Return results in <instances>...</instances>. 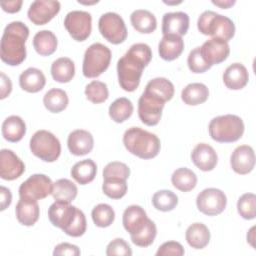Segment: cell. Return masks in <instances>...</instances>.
<instances>
[{"mask_svg": "<svg viewBox=\"0 0 256 256\" xmlns=\"http://www.w3.org/2000/svg\"><path fill=\"white\" fill-rule=\"evenodd\" d=\"M81 254L80 249L78 246L70 244V243H60L55 246L53 250L54 256H60V255H69V256H79Z\"/></svg>", "mask_w": 256, "mask_h": 256, "instance_id": "49", "label": "cell"}, {"mask_svg": "<svg viewBox=\"0 0 256 256\" xmlns=\"http://www.w3.org/2000/svg\"><path fill=\"white\" fill-rule=\"evenodd\" d=\"M15 214L20 224L24 226H33L40 216L38 202L36 200L20 198L15 208Z\"/></svg>", "mask_w": 256, "mask_h": 256, "instance_id": "24", "label": "cell"}, {"mask_svg": "<svg viewBox=\"0 0 256 256\" xmlns=\"http://www.w3.org/2000/svg\"><path fill=\"white\" fill-rule=\"evenodd\" d=\"M243 120L234 114L213 118L208 126L210 137L219 143H232L239 140L244 133Z\"/></svg>", "mask_w": 256, "mask_h": 256, "instance_id": "4", "label": "cell"}, {"mask_svg": "<svg viewBox=\"0 0 256 256\" xmlns=\"http://www.w3.org/2000/svg\"><path fill=\"white\" fill-rule=\"evenodd\" d=\"M232 170L240 175L250 173L255 166L254 150L249 145H240L234 149L230 157Z\"/></svg>", "mask_w": 256, "mask_h": 256, "instance_id": "17", "label": "cell"}, {"mask_svg": "<svg viewBox=\"0 0 256 256\" xmlns=\"http://www.w3.org/2000/svg\"><path fill=\"white\" fill-rule=\"evenodd\" d=\"M171 182L179 191L189 192L195 188L197 184V176L192 170L186 167H181L173 172Z\"/></svg>", "mask_w": 256, "mask_h": 256, "instance_id": "35", "label": "cell"}, {"mask_svg": "<svg viewBox=\"0 0 256 256\" xmlns=\"http://www.w3.org/2000/svg\"><path fill=\"white\" fill-rule=\"evenodd\" d=\"M211 2H212V4L218 6L222 9H228L236 3L235 0H212Z\"/></svg>", "mask_w": 256, "mask_h": 256, "instance_id": "53", "label": "cell"}, {"mask_svg": "<svg viewBox=\"0 0 256 256\" xmlns=\"http://www.w3.org/2000/svg\"><path fill=\"white\" fill-rule=\"evenodd\" d=\"M85 96L86 98L94 103V104H100L105 102L109 97V91L108 87L104 82L93 80L90 83H88L85 87Z\"/></svg>", "mask_w": 256, "mask_h": 256, "instance_id": "40", "label": "cell"}, {"mask_svg": "<svg viewBox=\"0 0 256 256\" xmlns=\"http://www.w3.org/2000/svg\"><path fill=\"white\" fill-rule=\"evenodd\" d=\"M200 52L203 59L212 66L220 64L228 58L230 54V47L228 42L222 39L211 38L203 43L200 47Z\"/></svg>", "mask_w": 256, "mask_h": 256, "instance_id": "15", "label": "cell"}, {"mask_svg": "<svg viewBox=\"0 0 256 256\" xmlns=\"http://www.w3.org/2000/svg\"><path fill=\"white\" fill-rule=\"evenodd\" d=\"M185 251L183 246L177 242V241H167L163 243L157 250L156 255L157 256H182L184 255Z\"/></svg>", "mask_w": 256, "mask_h": 256, "instance_id": "48", "label": "cell"}, {"mask_svg": "<svg viewBox=\"0 0 256 256\" xmlns=\"http://www.w3.org/2000/svg\"><path fill=\"white\" fill-rule=\"evenodd\" d=\"M123 144L131 154L141 159L156 157L161 148L160 139L140 127H131L123 135Z\"/></svg>", "mask_w": 256, "mask_h": 256, "instance_id": "3", "label": "cell"}, {"mask_svg": "<svg viewBox=\"0 0 256 256\" xmlns=\"http://www.w3.org/2000/svg\"><path fill=\"white\" fill-rule=\"evenodd\" d=\"M132 102L126 97H120L114 100L109 106V116L116 123H123L129 119L133 113Z\"/></svg>", "mask_w": 256, "mask_h": 256, "instance_id": "37", "label": "cell"}, {"mask_svg": "<svg viewBox=\"0 0 256 256\" xmlns=\"http://www.w3.org/2000/svg\"><path fill=\"white\" fill-rule=\"evenodd\" d=\"M97 173V165L92 159H84L73 165L70 174L72 178L80 185H86L92 182Z\"/></svg>", "mask_w": 256, "mask_h": 256, "instance_id": "29", "label": "cell"}, {"mask_svg": "<svg viewBox=\"0 0 256 256\" xmlns=\"http://www.w3.org/2000/svg\"><path fill=\"white\" fill-rule=\"evenodd\" d=\"M133 28L142 34L153 33L157 28V20L153 13L145 9H137L130 15Z\"/></svg>", "mask_w": 256, "mask_h": 256, "instance_id": "28", "label": "cell"}, {"mask_svg": "<svg viewBox=\"0 0 256 256\" xmlns=\"http://www.w3.org/2000/svg\"><path fill=\"white\" fill-rule=\"evenodd\" d=\"M25 171L23 161L10 149L0 151V177L12 181L19 178Z\"/></svg>", "mask_w": 256, "mask_h": 256, "instance_id": "14", "label": "cell"}, {"mask_svg": "<svg viewBox=\"0 0 256 256\" xmlns=\"http://www.w3.org/2000/svg\"><path fill=\"white\" fill-rule=\"evenodd\" d=\"M60 8L59 1L36 0L31 3L27 15L34 25H45L59 13Z\"/></svg>", "mask_w": 256, "mask_h": 256, "instance_id": "13", "label": "cell"}, {"mask_svg": "<svg viewBox=\"0 0 256 256\" xmlns=\"http://www.w3.org/2000/svg\"><path fill=\"white\" fill-rule=\"evenodd\" d=\"M77 209V207L70 205V203L55 201L48 209V218L53 226L63 231L73 221Z\"/></svg>", "mask_w": 256, "mask_h": 256, "instance_id": "16", "label": "cell"}, {"mask_svg": "<svg viewBox=\"0 0 256 256\" xmlns=\"http://www.w3.org/2000/svg\"><path fill=\"white\" fill-rule=\"evenodd\" d=\"M1 132L5 140L16 143L24 137L26 133V124L21 117L11 115L3 121Z\"/></svg>", "mask_w": 256, "mask_h": 256, "instance_id": "26", "label": "cell"}, {"mask_svg": "<svg viewBox=\"0 0 256 256\" xmlns=\"http://www.w3.org/2000/svg\"><path fill=\"white\" fill-rule=\"evenodd\" d=\"M184 50V41L177 35H163L158 44L159 56L165 61L177 59Z\"/></svg>", "mask_w": 256, "mask_h": 256, "instance_id": "23", "label": "cell"}, {"mask_svg": "<svg viewBox=\"0 0 256 256\" xmlns=\"http://www.w3.org/2000/svg\"><path fill=\"white\" fill-rule=\"evenodd\" d=\"M69 99L67 93L59 88H52L47 91L43 97L45 108L51 113H59L66 109Z\"/></svg>", "mask_w": 256, "mask_h": 256, "instance_id": "34", "label": "cell"}, {"mask_svg": "<svg viewBox=\"0 0 256 256\" xmlns=\"http://www.w3.org/2000/svg\"><path fill=\"white\" fill-rule=\"evenodd\" d=\"M227 205L225 193L217 188H206L202 190L196 198L198 210L207 216H216L221 214Z\"/></svg>", "mask_w": 256, "mask_h": 256, "instance_id": "11", "label": "cell"}, {"mask_svg": "<svg viewBox=\"0 0 256 256\" xmlns=\"http://www.w3.org/2000/svg\"><path fill=\"white\" fill-rule=\"evenodd\" d=\"M53 182L45 174H33L19 187V196L22 199L41 200L52 193Z\"/></svg>", "mask_w": 256, "mask_h": 256, "instance_id": "10", "label": "cell"}, {"mask_svg": "<svg viewBox=\"0 0 256 256\" xmlns=\"http://www.w3.org/2000/svg\"><path fill=\"white\" fill-rule=\"evenodd\" d=\"M64 27L75 41H85L91 34L92 16L87 11H70L65 16Z\"/></svg>", "mask_w": 256, "mask_h": 256, "instance_id": "9", "label": "cell"}, {"mask_svg": "<svg viewBox=\"0 0 256 256\" xmlns=\"http://www.w3.org/2000/svg\"><path fill=\"white\" fill-rule=\"evenodd\" d=\"M164 3H165V4H168V5H177V4H180L181 1H178V2H165V1H164Z\"/></svg>", "mask_w": 256, "mask_h": 256, "instance_id": "56", "label": "cell"}, {"mask_svg": "<svg viewBox=\"0 0 256 256\" xmlns=\"http://www.w3.org/2000/svg\"><path fill=\"white\" fill-rule=\"evenodd\" d=\"M189 16L182 11L165 13L162 17L163 35H177L182 37L189 29Z\"/></svg>", "mask_w": 256, "mask_h": 256, "instance_id": "18", "label": "cell"}, {"mask_svg": "<svg viewBox=\"0 0 256 256\" xmlns=\"http://www.w3.org/2000/svg\"><path fill=\"white\" fill-rule=\"evenodd\" d=\"M86 228H87L86 217L80 209H77V213L73 221L67 228L63 230V232L71 237H80L86 232Z\"/></svg>", "mask_w": 256, "mask_h": 256, "instance_id": "46", "label": "cell"}, {"mask_svg": "<svg viewBox=\"0 0 256 256\" xmlns=\"http://www.w3.org/2000/svg\"><path fill=\"white\" fill-rule=\"evenodd\" d=\"M111 50L101 43L91 44L84 53L82 72L86 78H96L105 72L111 61Z\"/></svg>", "mask_w": 256, "mask_h": 256, "instance_id": "6", "label": "cell"}, {"mask_svg": "<svg viewBox=\"0 0 256 256\" xmlns=\"http://www.w3.org/2000/svg\"><path fill=\"white\" fill-rule=\"evenodd\" d=\"M191 160L199 170L208 172L216 167L218 156L212 146L206 143H199L191 152Z\"/></svg>", "mask_w": 256, "mask_h": 256, "instance_id": "19", "label": "cell"}, {"mask_svg": "<svg viewBox=\"0 0 256 256\" xmlns=\"http://www.w3.org/2000/svg\"><path fill=\"white\" fill-rule=\"evenodd\" d=\"M67 146L71 154L75 156H84L92 151L94 147V138L89 131L76 129L68 135Z\"/></svg>", "mask_w": 256, "mask_h": 256, "instance_id": "20", "label": "cell"}, {"mask_svg": "<svg viewBox=\"0 0 256 256\" xmlns=\"http://www.w3.org/2000/svg\"><path fill=\"white\" fill-rule=\"evenodd\" d=\"M46 84V78L43 72L35 67H29L19 76L20 87L29 93L41 91Z\"/></svg>", "mask_w": 256, "mask_h": 256, "instance_id": "25", "label": "cell"}, {"mask_svg": "<svg viewBox=\"0 0 256 256\" xmlns=\"http://www.w3.org/2000/svg\"><path fill=\"white\" fill-rule=\"evenodd\" d=\"M148 220L145 210L139 205L128 206L122 216V223L124 229L130 234H136L141 231Z\"/></svg>", "mask_w": 256, "mask_h": 256, "instance_id": "21", "label": "cell"}, {"mask_svg": "<svg viewBox=\"0 0 256 256\" xmlns=\"http://www.w3.org/2000/svg\"><path fill=\"white\" fill-rule=\"evenodd\" d=\"M152 51L146 43L133 44L117 62V75L120 87L127 91H135L141 80L143 69L150 63Z\"/></svg>", "mask_w": 256, "mask_h": 256, "instance_id": "1", "label": "cell"}, {"mask_svg": "<svg viewBox=\"0 0 256 256\" xmlns=\"http://www.w3.org/2000/svg\"><path fill=\"white\" fill-rule=\"evenodd\" d=\"M209 97L208 87L199 82L188 84L181 92L182 101L190 106H196L207 101Z\"/></svg>", "mask_w": 256, "mask_h": 256, "instance_id": "32", "label": "cell"}, {"mask_svg": "<svg viewBox=\"0 0 256 256\" xmlns=\"http://www.w3.org/2000/svg\"><path fill=\"white\" fill-rule=\"evenodd\" d=\"M254 230H255V227L253 226L247 233V242H249L252 247H255V245H254Z\"/></svg>", "mask_w": 256, "mask_h": 256, "instance_id": "54", "label": "cell"}, {"mask_svg": "<svg viewBox=\"0 0 256 256\" xmlns=\"http://www.w3.org/2000/svg\"><path fill=\"white\" fill-rule=\"evenodd\" d=\"M23 4L22 0H13V1H1L0 5L3 11L7 13H16L19 12Z\"/></svg>", "mask_w": 256, "mask_h": 256, "instance_id": "51", "label": "cell"}, {"mask_svg": "<svg viewBox=\"0 0 256 256\" xmlns=\"http://www.w3.org/2000/svg\"><path fill=\"white\" fill-rule=\"evenodd\" d=\"M130 176V168L123 162H109L103 169V179L118 178L127 180Z\"/></svg>", "mask_w": 256, "mask_h": 256, "instance_id": "44", "label": "cell"}, {"mask_svg": "<svg viewBox=\"0 0 256 256\" xmlns=\"http://www.w3.org/2000/svg\"><path fill=\"white\" fill-rule=\"evenodd\" d=\"M185 239L190 247L194 249H203L210 241V231L205 224L196 222L187 228Z\"/></svg>", "mask_w": 256, "mask_h": 256, "instance_id": "27", "label": "cell"}, {"mask_svg": "<svg viewBox=\"0 0 256 256\" xmlns=\"http://www.w3.org/2000/svg\"><path fill=\"white\" fill-rule=\"evenodd\" d=\"M78 193L77 186L69 179H58L53 183V189L51 195L55 201H62L70 203L72 202Z\"/></svg>", "mask_w": 256, "mask_h": 256, "instance_id": "36", "label": "cell"}, {"mask_svg": "<svg viewBox=\"0 0 256 256\" xmlns=\"http://www.w3.org/2000/svg\"><path fill=\"white\" fill-rule=\"evenodd\" d=\"M144 91L159 98L163 102H167L173 98L175 89L170 80L164 77H157L147 83Z\"/></svg>", "mask_w": 256, "mask_h": 256, "instance_id": "31", "label": "cell"}, {"mask_svg": "<svg viewBox=\"0 0 256 256\" xmlns=\"http://www.w3.org/2000/svg\"><path fill=\"white\" fill-rule=\"evenodd\" d=\"M126 180L118 178L104 179L102 184L103 193L111 199H120L127 193Z\"/></svg>", "mask_w": 256, "mask_h": 256, "instance_id": "42", "label": "cell"}, {"mask_svg": "<svg viewBox=\"0 0 256 256\" xmlns=\"http://www.w3.org/2000/svg\"><path fill=\"white\" fill-rule=\"evenodd\" d=\"M222 78L228 89L240 90L247 85L249 81V73L243 64L233 63L225 69Z\"/></svg>", "mask_w": 256, "mask_h": 256, "instance_id": "22", "label": "cell"}, {"mask_svg": "<svg viewBox=\"0 0 256 256\" xmlns=\"http://www.w3.org/2000/svg\"><path fill=\"white\" fill-rule=\"evenodd\" d=\"M152 204L155 209L162 212H168L177 206L178 197L171 190H159L153 194Z\"/></svg>", "mask_w": 256, "mask_h": 256, "instance_id": "38", "label": "cell"}, {"mask_svg": "<svg viewBox=\"0 0 256 256\" xmlns=\"http://www.w3.org/2000/svg\"><path fill=\"white\" fill-rule=\"evenodd\" d=\"M106 255L107 256H131L132 250L130 245L122 238H116L112 240L106 248Z\"/></svg>", "mask_w": 256, "mask_h": 256, "instance_id": "47", "label": "cell"}, {"mask_svg": "<svg viewBox=\"0 0 256 256\" xmlns=\"http://www.w3.org/2000/svg\"><path fill=\"white\" fill-rule=\"evenodd\" d=\"M29 144L32 154L44 162H54L61 154L59 139L47 130L36 131Z\"/></svg>", "mask_w": 256, "mask_h": 256, "instance_id": "7", "label": "cell"}, {"mask_svg": "<svg viewBox=\"0 0 256 256\" xmlns=\"http://www.w3.org/2000/svg\"><path fill=\"white\" fill-rule=\"evenodd\" d=\"M156 235H157L156 225L151 219L148 218L144 228L138 233L130 235V238L132 243L135 244L136 246L148 247L154 242Z\"/></svg>", "mask_w": 256, "mask_h": 256, "instance_id": "41", "label": "cell"}, {"mask_svg": "<svg viewBox=\"0 0 256 256\" xmlns=\"http://www.w3.org/2000/svg\"><path fill=\"white\" fill-rule=\"evenodd\" d=\"M12 91V82L10 78L1 72V86H0V99H5Z\"/></svg>", "mask_w": 256, "mask_h": 256, "instance_id": "50", "label": "cell"}, {"mask_svg": "<svg viewBox=\"0 0 256 256\" xmlns=\"http://www.w3.org/2000/svg\"><path fill=\"white\" fill-rule=\"evenodd\" d=\"M237 211L245 220L256 217V196L253 193H245L237 201Z\"/></svg>", "mask_w": 256, "mask_h": 256, "instance_id": "43", "label": "cell"}, {"mask_svg": "<svg viewBox=\"0 0 256 256\" xmlns=\"http://www.w3.org/2000/svg\"><path fill=\"white\" fill-rule=\"evenodd\" d=\"M188 68L193 73H204L211 68V66L203 59L200 47H196L190 51L187 58Z\"/></svg>", "mask_w": 256, "mask_h": 256, "instance_id": "45", "label": "cell"}, {"mask_svg": "<svg viewBox=\"0 0 256 256\" xmlns=\"http://www.w3.org/2000/svg\"><path fill=\"white\" fill-rule=\"evenodd\" d=\"M91 217L97 227L105 228L109 227L114 222L115 212L109 204L100 203L92 209Z\"/></svg>", "mask_w": 256, "mask_h": 256, "instance_id": "39", "label": "cell"}, {"mask_svg": "<svg viewBox=\"0 0 256 256\" xmlns=\"http://www.w3.org/2000/svg\"><path fill=\"white\" fill-rule=\"evenodd\" d=\"M78 3H80V4H85V5H90V4L98 3V1H93V2H82V1H78Z\"/></svg>", "mask_w": 256, "mask_h": 256, "instance_id": "55", "label": "cell"}, {"mask_svg": "<svg viewBox=\"0 0 256 256\" xmlns=\"http://www.w3.org/2000/svg\"><path fill=\"white\" fill-rule=\"evenodd\" d=\"M57 45V37L50 30H41L33 37V47L41 56L52 55L56 51Z\"/></svg>", "mask_w": 256, "mask_h": 256, "instance_id": "30", "label": "cell"}, {"mask_svg": "<svg viewBox=\"0 0 256 256\" xmlns=\"http://www.w3.org/2000/svg\"><path fill=\"white\" fill-rule=\"evenodd\" d=\"M0 195H1V208L0 210L1 211H4L7 207L10 206L11 202H12V194H11V191L4 187V186H1L0 187Z\"/></svg>", "mask_w": 256, "mask_h": 256, "instance_id": "52", "label": "cell"}, {"mask_svg": "<svg viewBox=\"0 0 256 256\" xmlns=\"http://www.w3.org/2000/svg\"><path fill=\"white\" fill-rule=\"evenodd\" d=\"M165 102L150 93L143 92L138 100V116L147 126H155L159 123Z\"/></svg>", "mask_w": 256, "mask_h": 256, "instance_id": "12", "label": "cell"}, {"mask_svg": "<svg viewBox=\"0 0 256 256\" xmlns=\"http://www.w3.org/2000/svg\"><path fill=\"white\" fill-rule=\"evenodd\" d=\"M50 71L56 82L68 83L75 75V65L70 58L60 57L52 63Z\"/></svg>", "mask_w": 256, "mask_h": 256, "instance_id": "33", "label": "cell"}, {"mask_svg": "<svg viewBox=\"0 0 256 256\" xmlns=\"http://www.w3.org/2000/svg\"><path fill=\"white\" fill-rule=\"evenodd\" d=\"M100 34L111 44L123 43L128 35L123 18L115 12H106L100 16L98 21Z\"/></svg>", "mask_w": 256, "mask_h": 256, "instance_id": "8", "label": "cell"}, {"mask_svg": "<svg viewBox=\"0 0 256 256\" xmlns=\"http://www.w3.org/2000/svg\"><path fill=\"white\" fill-rule=\"evenodd\" d=\"M197 28L203 35L222 39L226 42L230 41L235 34L233 21L229 17L211 10H206L199 16Z\"/></svg>", "mask_w": 256, "mask_h": 256, "instance_id": "5", "label": "cell"}, {"mask_svg": "<svg viewBox=\"0 0 256 256\" xmlns=\"http://www.w3.org/2000/svg\"><path fill=\"white\" fill-rule=\"evenodd\" d=\"M29 28L21 21L9 23L3 32L0 43L1 60L10 65H20L26 58V40Z\"/></svg>", "mask_w": 256, "mask_h": 256, "instance_id": "2", "label": "cell"}]
</instances>
